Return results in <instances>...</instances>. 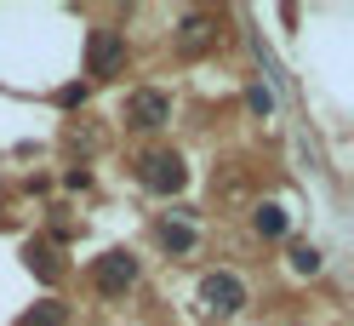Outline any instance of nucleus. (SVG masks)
I'll return each instance as SVG.
<instances>
[{
	"label": "nucleus",
	"instance_id": "nucleus-1",
	"mask_svg": "<svg viewBox=\"0 0 354 326\" xmlns=\"http://www.w3.org/2000/svg\"><path fill=\"white\" fill-rule=\"evenodd\" d=\"M201 309L206 315H240L246 309V280H240L234 269H212L201 280Z\"/></svg>",
	"mask_w": 354,
	"mask_h": 326
},
{
	"label": "nucleus",
	"instance_id": "nucleus-2",
	"mask_svg": "<svg viewBox=\"0 0 354 326\" xmlns=\"http://www.w3.org/2000/svg\"><path fill=\"white\" fill-rule=\"evenodd\" d=\"M86 69L97 80H115L126 69V35L120 29H92V40H86Z\"/></svg>",
	"mask_w": 354,
	"mask_h": 326
},
{
	"label": "nucleus",
	"instance_id": "nucleus-3",
	"mask_svg": "<svg viewBox=\"0 0 354 326\" xmlns=\"http://www.w3.org/2000/svg\"><path fill=\"white\" fill-rule=\"evenodd\" d=\"M138 178H143V189H154V194H177L189 183V166L171 155V149H154V155H143L138 161Z\"/></svg>",
	"mask_w": 354,
	"mask_h": 326
},
{
	"label": "nucleus",
	"instance_id": "nucleus-4",
	"mask_svg": "<svg viewBox=\"0 0 354 326\" xmlns=\"http://www.w3.org/2000/svg\"><path fill=\"white\" fill-rule=\"evenodd\" d=\"M92 280H97V292H103V298H120V292L138 287V257H131L126 246L103 252V257H97V269H92Z\"/></svg>",
	"mask_w": 354,
	"mask_h": 326
},
{
	"label": "nucleus",
	"instance_id": "nucleus-5",
	"mask_svg": "<svg viewBox=\"0 0 354 326\" xmlns=\"http://www.w3.org/2000/svg\"><path fill=\"white\" fill-rule=\"evenodd\" d=\"M171 120V98L154 92V86H143V92L126 98V126H138V132H154V126Z\"/></svg>",
	"mask_w": 354,
	"mask_h": 326
},
{
	"label": "nucleus",
	"instance_id": "nucleus-6",
	"mask_svg": "<svg viewBox=\"0 0 354 326\" xmlns=\"http://www.w3.org/2000/svg\"><path fill=\"white\" fill-rule=\"evenodd\" d=\"M217 35H223V29H217L212 12H189L183 24H177V52H183V57H201V52L217 46Z\"/></svg>",
	"mask_w": 354,
	"mask_h": 326
},
{
	"label": "nucleus",
	"instance_id": "nucleus-7",
	"mask_svg": "<svg viewBox=\"0 0 354 326\" xmlns=\"http://www.w3.org/2000/svg\"><path fill=\"white\" fill-rule=\"evenodd\" d=\"M286 224H292V217H286V206H274V201L252 212V229L263 235V241H280V235H286Z\"/></svg>",
	"mask_w": 354,
	"mask_h": 326
},
{
	"label": "nucleus",
	"instance_id": "nucleus-8",
	"mask_svg": "<svg viewBox=\"0 0 354 326\" xmlns=\"http://www.w3.org/2000/svg\"><path fill=\"white\" fill-rule=\"evenodd\" d=\"M17 326H69V309H63L57 298H46V303H35V309L17 320Z\"/></svg>",
	"mask_w": 354,
	"mask_h": 326
},
{
	"label": "nucleus",
	"instance_id": "nucleus-9",
	"mask_svg": "<svg viewBox=\"0 0 354 326\" xmlns=\"http://www.w3.org/2000/svg\"><path fill=\"white\" fill-rule=\"evenodd\" d=\"M160 246H166V252H194V229L166 217V224H160Z\"/></svg>",
	"mask_w": 354,
	"mask_h": 326
},
{
	"label": "nucleus",
	"instance_id": "nucleus-10",
	"mask_svg": "<svg viewBox=\"0 0 354 326\" xmlns=\"http://www.w3.org/2000/svg\"><path fill=\"white\" fill-rule=\"evenodd\" d=\"M24 257H29V269H35L40 280H57V275H63V264H57V252H46V246H29Z\"/></svg>",
	"mask_w": 354,
	"mask_h": 326
},
{
	"label": "nucleus",
	"instance_id": "nucleus-11",
	"mask_svg": "<svg viewBox=\"0 0 354 326\" xmlns=\"http://www.w3.org/2000/svg\"><path fill=\"white\" fill-rule=\"evenodd\" d=\"M320 264H326L320 246H292V269L297 275H320Z\"/></svg>",
	"mask_w": 354,
	"mask_h": 326
},
{
	"label": "nucleus",
	"instance_id": "nucleus-12",
	"mask_svg": "<svg viewBox=\"0 0 354 326\" xmlns=\"http://www.w3.org/2000/svg\"><path fill=\"white\" fill-rule=\"evenodd\" d=\"M246 109H252V115H274V92H269V86H252V92H246Z\"/></svg>",
	"mask_w": 354,
	"mask_h": 326
},
{
	"label": "nucleus",
	"instance_id": "nucleus-13",
	"mask_svg": "<svg viewBox=\"0 0 354 326\" xmlns=\"http://www.w3.org/2000/svg\"><path fill=\"white\" fill-rule=\"evenodd\" d=\"M57 103H63V109H75V103H86V86H63V92H57Z\"/></svg>",
	"mask_w": 354,
	"mask_h": 326
}]
</instances>
